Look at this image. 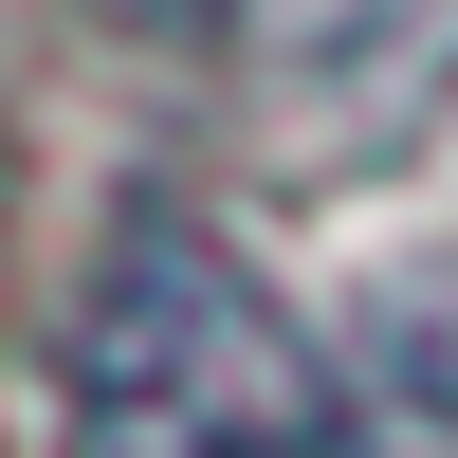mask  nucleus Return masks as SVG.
<instances>
[{"instance_id": "1", "label": "nucleus", "mask_w": 458, "mask_h": 458, "mask_svg": "<svg viewBox=\"0 0 458 458\" xmlns=\"http://www.w3.org/2000/svg\"><path fill=\"white\" fill-rule=\"evenodd\" d=\"M55 422L73 458H367L330 349L220 220L129 202L55 312Z\"/></svg>"}, {"instance_id": "2", "label": "nucleus", "mask_w": 458, "mask_h": 458, "mask_svg": "<svg viewBox=\"0 0 458 458\" xmlns=\"http://www.w3.org/2000/svg\"><path fill=\"white\" fill-rule=\"evenodd\" d=\"M110 19H220V0H110Z\"/></svg>"}]
</instances>
